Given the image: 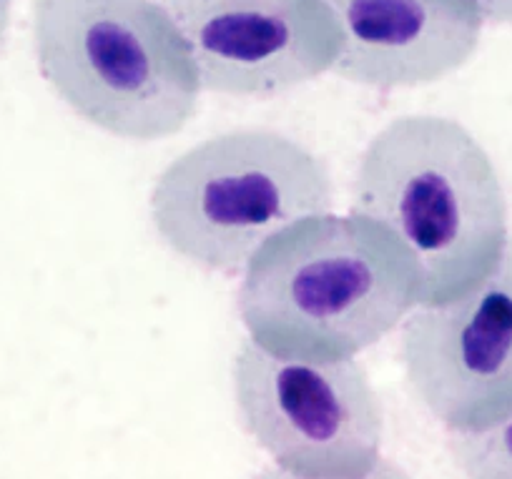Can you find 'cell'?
<instances>
[{
	"instance_id": "obj_1",
	"label": "cell",
	"mask_w": 512,
	"mask_h": 479,
	"mask_svg": "<svg viewBox=\"0 0 512 479\" xmlns=\"http://www.w3.org/2000/svg\"><path fill=\"white\" fill-rule=\"evenodd\" d=\"M354 214L407 256L417 306L442 304L477 284L510 239L490 153L445 116L397 118L369 141L354 176Z\"/></svg>"
},
{
	"instance_id": "obj_6",
	"label": "cell",
	"mask_w": 512,
	"mask_h": 479,
	"mask_svg": "<svg viewBox=\"0 0 512 479\" xmlns=\"http://www.w3.org/2000/svg\"><path fill=\"white\" fill-rule=\"evenodd\" d=\"M402 367L447 432H477L512 412V236L477 284L407 316Z\"/></svg>"
},
{
	"instance_id": "obj_4",
	"label": "cell",
	"mask_w": 512,
	"mask_h": 479,
	"mask_svg": "<svg viewBox=\"0 0 512 479\" xmlns=\"http://www.w3.org/2000/svg\"><path fill=\"white\" fill-rule=\"evenodd\" d=\"M329 209L327 164L269 128H239L189 148L161 171L149 199L161 241L221 274L244 271L267 241Z\"/></svg>"
},
{
	"instance_id": "obj_9",
	"label": "cell",
	"mask_w": 512,
	"mask_h": 479,
	"mask_svg": "<svg viewBox=\"0 0 512 479\" xmlns=\"http://www.w3.org/2000/svg\"><path fill=\"white\" fill-rule=\"evenodd\" d=\"M447 447L465 479H512V412L477 432H450Z\"/></svg>"
},
{
	"instance_id": "obj_3",
	"label": "cell",
	"mask_w": 512,
	"mask_h": 479,
	"mask_svg": "<svg viewBox=\"0 0 512 479\" xmlns=\"http://www.w3.org/2000/svg\"><path fill=\"white\" fill-rule=\"evenodd\" d=\"M33 51L51 91L116 138L161 141L199 108L189 51L154 0H33Z\"/></svg>"
},
{
	"instance_id": "obj_7",
	"label": "cell",
	"mask_w": 512,
	"mask_h": 479,
	"mask_svg": "<svg viewBox=\"0 0 512 479\" xmlns=\"http://www.w3.org/2000/svg\"><path fill=\"white\" fill-rule=\"evenodd\" d=\"M201 91L269 98L332 71L339 31L324 0H164Z\"/></svg>"
},
{
	"instance_id": "obj_11",
	"label": "cell",
	"mask_w": 512,
	"mask_h": 479,
	"mask_svg": "<svg viewBox=\"0 0 512 479\" xmlns=\"http://www.w3.org/2000/svg\"><path fill=\"white\" fill-rule=\"evenodd\" d=\"M482 23L512 26V0H472Z\"/></svg>"
},
{
	"instance_id": "obj_12",
	"label": "cell",
	"mask_w": 512,
	"mask_h": 479,
	"mask_svg": "<svg viewBox=\"0 0 512 479\" xmlns=\"http://www.w3.org/2000/svg\"><path fill=\"white\" fill-rule=\"evenodd\" d=\"M8 26H11V0H0V46L6 41Z\"/></svg>"
},
{
	"instance_id": "obj_10",
	"label": "cell",
	"mask_w": 512,
	"mask_h": 479,
	"mask_svg": "<svg viewBox=\"0 0 512 479\" xmlns=\"http://www.w3.org/2000/svg\"><path fill=\"white\" fill-rule=\"evenodd\" d=\"M256 479H412V474L407 472L405 467H400L397 462H392V459L379 457L367 472L354 474V477H307V474L289 472V469H282V467H269L264 469Z\"/></svg>"
},
{
	"instance_id": "obj_8",
	"label": "cell",
	"mask_w": 512,
	"mask_h": 479,
	"mask_svg": "<svg viewBox=\"0 0 512 479\" xmlns=\"http://www.w3.org/2000/svg\"><path fill=\"white\" fill-rule=\"evenodd\" d=\"M339 31L332 71L357 86L415 88L460 71L480 46L472 0H324Z\"/></svg>"
},
{
	"instance_id": "obj_2",
	"label": "cell",
	"mask_w": 512,
	"mask_h": 479,
	"mask_svg": "<svg viewBox=\"0 0 512 479\" xmlns=\"http://www.w3.org/2000/svg\"><path fill=\"white\" fill-rule=\"evenodd\" d=\"M249 339L287 359H354L417 306L400 246L362 216H314L262 246L239 296Z\"/></svg>"
},
{
	"instance_id": "obj_5",
	"label": "cell",
	"mask_w": 512,
	"mask_h": 479,
	"mask_svg": "<svg viewBox=\"0 0 512 479\" xmlns=\"http://www.w3.org/2000/svg\"><path fill=\"white\" fill-rule=\"evenodd\" d=\"M234 402L246 434L289 472L354 477L382 452L384 409L357 359H287L246 339Z\"/></svg>"
}]
</instances>
